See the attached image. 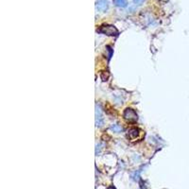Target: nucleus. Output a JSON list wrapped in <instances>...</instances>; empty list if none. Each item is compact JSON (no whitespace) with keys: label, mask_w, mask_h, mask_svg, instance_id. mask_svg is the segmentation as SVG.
Wrapping results in <instances>:
<instances>
[{"label":"nucleus","mask_w":189,"mask_h":189,"mask_svg":"<svg viewBox=\"0 0 189 189\" xmlns=\"http://www.w3.org/2000/svg\"><path fill=\"white\" fill-rule=\"evenodd\" d=\"M99 32L106 34V35H110V36H116L118 34V30L116 29V28L114 26L112 25H104L101 26L100 28L98 29Z\"/></svg>","instance_id":"obj_1"},{"label":"nucleus","mask_w":189,"mask_h":189,"mask_svg":"<svg viewBox=\"0 0 189 189\" xmlns=\"http://www.w3.org/2000/svg\"><path fill=\"white\" fill-rule=\"evenodd\" d=\"M123 116L129 122H135L137 120V114L132 109L127 108L123 113Z\"/></svg>","instance_id":"obj_2"},{"label":"nucleus","mask_w":189,"mask_h":189,"mask_svg":"<svg viewBox=\"0 0 189 189\" xmlns=\"http://www.w3.org/2000/svg\"><path fill=\"white\" fill-rule=\"evenodd\" d=\"M109 8L108 0H98L96 3V9L100 12H105Z\"/></svg>","instance_id":"obj_3"},{"label":"nucleus","mask_w":189,"mask_h":189,"mask_svg":"<svg viewBox=\"0 0 189 189\" xmlns=\"http://www.w3.org/2000/svg\"><path fill=\"white\" fill-rule=\"evenodd\" d=\"M96 124L97 126H101L103 124V117H102V111L101 109L97 105L96 109Z\"/></svg>","instance_id":"obj_4"},{"label":"nucleus","mask_w":189,"mask_h":189,"mask_svg":"<svg viewBox=\"0 0 189 189\" xmlns=\"http://www.w3.org/2000/svg\"><path fill=\"white\" fill-rule=\"evenodd\" d=\"M114 4L116 7L125 8V7H127L128 2H127V0H114Z\"/></svg>","instance_id":"obj_5"},{"label":"nucleus","mask_w":189,"mask_h":189,"mask_svg":"<svg viewBox=\"0 0 189 189\" xmlns=\"http://www.w3.org/2000/svg\"><path fill=\"white\" fill-rule=\"evenodd\" d=\"M138 132H139V131H138L137 129H135V128H132V129H131V130L128 131V135H129V137H130V138L133 139V138L137 137V135H138Z\"/></svg>","instance_id":"obj_6"},{"label":"nucleus","mask_w":189,"mask_h":189,"mask_svg":"<svg viewBox=\"0 0 189 189\" xmlns=\"http://www.w3.org/2000/svg\"><path fill=\"white\" fill-rule=\"evenodd\" d=\"M111 130L114 131V132H116V133H119V132H121L122 131V127L120 125H118V124H113L112 126H111Z\"/></svg>","instance_id":"obj_7"},{"label":"nucleus","mask_w":189,"mask_h":189,"mask_svg":"<svg viewBox=\"0 0 189 189\" xmlns=\"http://www.w3.org/2000/svg\"><path fill=\"white\" fill-rule=\"evenodd\" d=\"M144 1L145 0H133V3L135 5H141V4H143Z\"/></svg>","instance_id":"obj_8"}]
</instances>
